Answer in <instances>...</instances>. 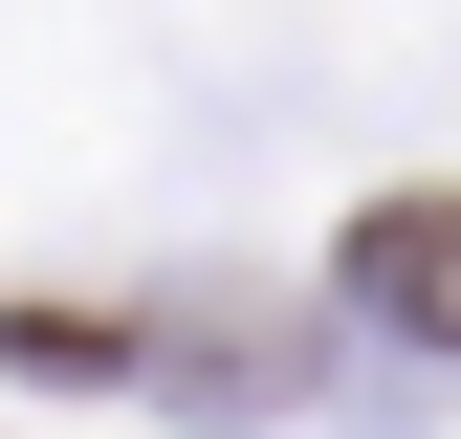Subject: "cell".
<instances>
[{
	"label": "cell",
	"instance_id": "obj_3",
	"mask_svg": "<svg viewBox=\"0 0 461 439\" xmlns=\"http://www.w3.org/2000/svg\"><path fill=\"white\" fill-rule=\"evenodd\" d=\"M0 352H23L44 396H88V373H132V329H110V308H0Z\"/></svg>",
	"mask_w": 461,
	"mask_h": 439
},
{
	"label": "cell",
	"instance_id": "obj_2",
	"mask_svg": "<svg viewBox=\"0 0 461 439\" xmlns=\"http://www.w3.org/2000/svg\"><path fill=\"white\" fill-rule=\"evenodd\" d=\"M352 308L418 329V352H461V198H374L352 220Z\"/></svg>",
	"mask_w": 461,
	"mask_h": 439
},
{
	"label": "cell",
	"instance_id": "obj_1",
	"mask_svg": "<svg viewBox=\"0 0 461 439\" xmlns=\"http://www.w3.org/2000/svg\"><path fill=\"white\" fill-rule=\"evenodd\" d=\"M132 373H176V396H285V373H308V329L242 308V286H176V308L132 329Z\"/></svg>",
	"mask_w": 461,
	"mask_h": 439
}]
</instances>
